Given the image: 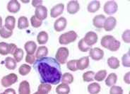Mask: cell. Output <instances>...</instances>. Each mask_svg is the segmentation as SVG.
<instances>
[{
	"label": "cell",
	"instance_id": "f546056e",
	"mask_svg": "<svg viewBox=\"0 0 130 94\" xmlns=\"http://www.w3.org/2000/svg\"><path fill=\"white\" fill-rule=\"evenodd\" d=\"M101 87L99 84L98 83H92L88 85V91L91 94H98L101 91Z\"/></svg>",
	"mask_w": 130,
	"mask_h": 94
},
{
	"label": "cell",
	"instance_id": "cb8c5ba5",
	"mask_svg": "<svg viewBox=\"0 0 130 94\" xmlns=\"http://www.w3.org/2000/svg\"><path fill=\"white\" fill-rule=\"evenodd\" d=\"M117 81V76L115 73H111L107 76L105 79V84L107 86H115Z\"/></svg>",
	"mask_w": 130,
	"mask_h": 94
},
{
	"label": "cell",
	"instance_id": "7bdbcfd3",
	"mask_svg": "<svg viewBox=\"0 0 130 94\" xmlns=\"http://www.w3.org/2000/svg\"><path fill=\"white\" fill-rule=\"evenodd\" d=\"M26 62L29 65H33L36 62V56H34L33 55H27L26 57Z\"/></svg>",
	"mask_w": 130,
	"mask_h": 94
},
{
	"label": "cell",
	"instance_id": "ac0fdd59",
	"mask_svg": "<svg viewBox=\"0 0 130 94\" xmlns=\"http://www.w3.org/2000/svg\"><path fill=\"white\" fill-rule=\"evenodd\" d=\"M19 94H30L29 83L27 81L21 82L19 88Z\"/></svg>",
	"mask_w": 130,
	"mask_h": 94
},
{
	"label": "cell",
	"instance_id": "c3c4849f",
	"mask_svg": "<svg viewBox=\"0 0 130 94\" xmlns=\"http://www.w3.org/2000/svg\"><path fill=\"white\" fill-rule=\"evenodd\" d=\"M2 27V17L0 16V28Z\"/></svg>",
	"mask_w": 130,
	"mask_h": 94
},
{
	"label": "cell",
	"instance_id": "4dcf8cb0",
	"mask_svg": "<svg viewBox=\"0 0 130 94\" xmlns=\"http://www.w3.org/2000/svg\"><path fill=\"white\" fill-rule=\"evenodd\" d=\"M13 35V31H11L8 30L5 26H2L0 28V36L3 38H9L11 36Z\"/></svg>",
	"mask_w": 130,
	"mask_h": 94
},
{
	"label": "cell",
	"instance_id": "8d00e7d4",
	"mask_svg": "<svg viewBox=\"0 0 130 94\" xmlns=\"http://www.w3.org/2000/svg\"><path fill=\"white\" fill-rule=\"evenodd\" d=\"M95 73L92 71H88L83 74V79L85 82H91L94 80Z\"/></svg>",
	"mask_w": 130,
	"mask_h": 94
},
{
	"label": "cell",
	"instance_id": "d590c367",
	"mask_svg": "<svg viewBox=\"0 0 130 94\" xmlns=\"http://www.w3.org/2000/svg\"><path fill=\"white\" fill-rule=\"evenodd\" d=\"M78 49H79V50L83 52H87V51L90 50L91 49V47L88 46V45L85 42V41L84 40V38H82V39L80 40V41L78 42Z\"/></svg>",
	"mask_w": 130,
	"mask_h": 94
},
{
	"label": "cell",
	"instance_id": "484cf974",
	"mask_svg": "<svg viewBox=\"0 0 130 94\" xmlns=\"http://www.w3.org/2000/svg\"><path fill=\"white\" fill-rule=\"evenodd\" d=\"M28 26H29V23H28V19L24 16H20L18 20V28L19 29L22 30L28 28Z\"/></svg>",
	"mask_w": 130,
	"mask_h": 94
},
{
	"label": "cell",
	"instance_id": "b9f144b4",
	"mask_svg": "<svg viewBox=\"0 0 130 94\" xmlns=\"http://www.w3.org/2000/svg\"><path fill=\"white\" fill-rule=\"evenodd\" d=\"M130 30H126L124 32L122 33V40L124 42L126 43H129L130 42Z\"/></svg>",
	"mask_w": 130,
	"mask_h": 94
},
{
	"label": "cell",
	"instance_id": "4fadbf2b",
	"mask_svg": "<svg viewBox=\"0 0 130 94\" xmlns=\"http://www.w3.org/2000/svg\"><path fill=\"white\" fill-rule=\"evenodd\" d=\"M67 24V19L64 17H60L55 21L54 24V28L57 32H61L65 29Z\"/></svg>",
	"mask_w": 130,
	"mask_h": 94
},
{
	"label": "cell",
	"instance_id": "d4e9b609",
	"mask_svg": "<svg viewBox=\"0 0 130 94\" xmlns=\"http://www.w3.org/2000/svg\"><path fill=\"white\" fill-rule=\"evenodd\" d=\"M48 40V34L45 31H41L37 36V41L40 45H44Z\"/></svg>",
	"mask_w": 130,
	"mask_h": 94
},
{
	"label": "cell",
	"instance_id": "9c48e42d",
	"mask_svg": "<svg viewBox=\"0 0 130 94\" xmlns=\"http://www.w3.org/2000/svg\"><path fill=\"white\" fill-rule=\"evenodd\" d=\"M89 55L91 58L95 61H99L103 58L104 56V52L99 48H91L89 50Z\"/></svg>",
	"mask_w": 130,
	"mask_h": 94
},
{
	"label": "cell",
	"instance_id": "52a82bcc",
	"mask_svg": "<svg viewBox=\"0 0 130 94\" xmlns=\"http://www.w3.org/2000/svg\"><path fill=\"white\" fill-rule=\"evenodd\" d=\"M118 6L116 2L115 1H108L105 2L104 5V12L107 15H112L117 12Z\"/></svg>",
	"mask_w": 130,
	"mask_h": 94
},
{
	"label": "cell",
	"instance_id": "681fc988",
	"mask_svg": "<svg viewBox=\"0 0 130 94\" xmlns=\"http://www.w3.org/2000/svg\"><path fill=\"white\" fill-rule=\"evenodd\" d=\"M1 94H7V93H5V92H4V93H1Z\"/></svg>",
	"mask_w": 130,
	"mask_h": 94
},
{
	"label": "cell",
	"instance_id": "e575fe53",
	"mask_svg": "<svg viewBox=\"0 0 130 94\" xmlns=\"http://www.w3.org/2000/svg\"><path fill=\"white\" fill-rule=\"evenodd\" d=\"M23 51L22 49L21 48H17L16 50V51L13 53V59L16 60V63L17 62H20L23 57Z\"/></svg>",
	"mask_w": 130,
	"mask_h": 94
},
{
	"label": "cell",
	"instance_id": "74e56055",
	"mask_svg": "<svg viewBox=\"0 0 130 94\" xmlns=\"http://www.w3.org/2000/svg\"><path fill=\"white\" fill-rule=\"evenodd\" d=\"M30 23L33 28H39L42 25V21L38 19H37L36 16L33 15L30 18Z\"/></svg>",
	"mask_w": 130,
	"mask_h": 94
},
{
	"label": "cell",
	"instance_id": "44dd1931",
	"mask_svg": "<svg viewBox=\"0 0 130 94\" xmlns=\"http://www.w3.org/2000/svg\"><path fill=\"white\" fill-rule=\"evenodd\" d=\"M107 65L109 67L112 69H117L120 66V62L119 59L115 57H110L107 59Z\"/></svg>",
	"mask_w": 130,
	"mask_h": 94
},
{
	"label": "cell",
	"instance_id": "ee69618b",
	"mask_svg": "<svg viewBox=\"0 0 130 94\" xmlns=\"http://www.w3.org/2000/svg\"><path fill=\"white\" fill-rule=\"evenodd\" d=\"M130 72L129 71V72H127L126 74L124 75V81L126 83V84H130Z\"/></svg>",
	"mask_w": 130,
	"mask_h": 94
},
{
	"label": "cell",
	"instance_id": "277c9868",
	"mask_svg": "<svg viewBox=\"0 0 130 94\" xmlns=\"http://www.w3.org/2000/svg\"><path fill=\"white\" fill-rule=\"evenodd\" d=\"M69 52L68 48H65V47H61L57 50V51L56 52V60L59 62V64L60 65H64L67 61Z\"/></svg>",
	"mask_w": 130,
	"mask_h": 94
},
{
	"label": "cell",
	"instance_id": "83f0119b",
	"mask_svg": "<svg viewBox=\"0 0 130 94\" xmlns=\"http://www.w3.org/2000/svg\"><path fill=\"white\" fill-rule=\"evenodd\" d=\"M61 81H62V83L63 84H70L74 81V76L72 74L66 72L64 74H63V75L62 76Z\"/></svg>",
	"mask_w": 130,
	"mask_h": 94
},
{
	"label": "cell",
	"instance_id": "ffe728a7",
	"mask_svg": "<svg viewBox=\"0 0 130 94\" xmlns=\"http://www.w3.org/2000/svg\"><path fill=\"white\" fill-rule=\"evenodd\" d=\"M89 66V57L86 56L78 59V69L79 70H84Z\"/></svg>",
	"mask_w": 130,
	"mask_h": 94
},
{
	"label": "cell",
	"instance_id": "30bf717a",
	"mask_svg": "<svg viewBox=\"0 0 130 94\" xmlns=\"http://www.w3.org/2000/svg\"><path fill=\"white\" fill-rule=\"evenodd\" d=\"M35 16L37 19L42 21L43 20L45 19L47 16V9L42 5L36 7V11H35Z\"/></svg>",
	"mask_w": 130,
	"mask_h": 94
},
{
	"label": "cell",
	"instance_id": "7402d4cb",
	"mask_svg": "<svg viewBox=\"0 0 130 94\" xmlns=\"http://www.w3.org/2000/svg\"><path fill=\"white\" fill-rule=\"evenodd\" d=\"M48 54V49L45 46H40L36 50V57L37 59H41L46 57Z\"/></svg>",
	"mask_w": 130,
	"mask_h": 94
},
{
	"label": "cell",
	"instance_id": "7a4b0ae2",
	"mask_svg": "<svg viewBox=\"0 0 130 94\" xmlns=\"http://www.w3.org/2000/svg\"><path fill=\"white\" fill-rule=\"evenodd\" d=\"M101 45L105 48L110 50L111 52H116L120 48L121 43L119 40L112 36H105L101 40Z\"/></svg>",
	"mask_w": 130,
	"mask_h": 94
},
{
	"label": "cell",
	"instance_id": "5b68a950",
	"mask_svg": "<svg viewBox=\"0 0 130 94\" xmlns=\"http://www.w3.org/2000/svg\"><path fill=\"white\" fill-rule=\"evenodd\" d=\"M17 47L14 43L8 44L5 42H0V55H4V56L9 54L13 55Z\"/></svg>",
	"mask_w": 130,
	"mask_h": 94
},
{
	"label": "cell",
	"instance_id": "7dc6e473",
	"mask_svg": "<svg viewBox=\"0 0 130 94\" xmlns=\"http://www.w3.org/2000/svg\"><path fill=\"white\" fill-rule=\"evenodd\" d=\"M33 94H48L47 93H46V92H44V91H38L37 92H36L35 93Z\"/></svg>",
	"mask_w": 130,
	"mask_h": 94
},
{
	"label": "cell",
	"instance_id": "836d02e7",
	"mask_svg": "<svg viewBox=\"0 0 130 94\" xmlns=\"http://www.w3.org/2000/svg\"><path fill=\"white\" fill-rule=\"evenodd\" d=\"M67 68L72 71H76L78 70V59H72L67 62Z\"/></svg>",
	"mask_w": 130,
	"mask_h": 94
},
{
	"label": "cell",
	"instance_id": "4316f807",
	"mask_svg": "<svg viewBox=\"0 0 130 94\" xmlns=\"http://www.w3.org/2000/svg\"><path fill=\"white\" fill-rule=\"evenodd\" d=\"M56 93L57 94H69L70 93V87L69 85L63 84L58 85L56 88Z\"/></svg>",
	"mask_w": 130,
	"mask_h": 94
},
{
	"label": "cell",
	"instance_id": "f35d334b",
	"mask_svg": "<svg viewBox=\"0 0 130 94\" xmlns=\"http://www.w3.org/2000/svg\"><path fill=\"white\" fill-rule=\"evenodd\" d=\"M51 90H52V86L48 84H41L40 85H39L38 88V91H44L47 93L49 92H50Z\"/></svg>",
	"mask_w": 130,
	"mask_h": 94
},
{
	"label": "cell",
	"instance_id": "7c38bea8",
	"mask_svg": "<svg viewBox=\"0 0 130 94\" xmlns=\"http://www.w3.org/2000/svg\"><path fill=\"white\" fill-rule=\"evenodd\" d=\"M64 9V5L63 4H58L52 7L50 11V16L55 19L62 14Z\"/></svg>",
	"mask_w": 130,
	"mask_h": 94
},
{
	"label": "cell",
	"instance_id": "f6af8a7d",
	"mask_svg": "<svg viewBox=\"0 0 130 94\" xmlns=\"http://www.w3.org/2000/svg\"><path fill=\"white\" fill-rule=\"evenodd\" d=\"M42 1H36V0H33L32 2V7H38L40 6V5H42Z\"/></svg>",
	"mask_w": 130,
	"mask_h": 94
},
{
	"label": "cell",
	"instance_id": "f1b7e54d",
	"mask_svg": "<svg viewBox=\"0 0 130 94\" xmlns=\"http://www.w3.org/2000/svg\"><path fill=\"white\" fill-rule=\"evenodd\" d=\"M5 67L9 70H13L16 67V60L12 57H7L5 59Z\"/></svg>",
	"mask_w": 130,
	"mask_h": 94
},
{
	"label": "cell",
	"instance_id": "60d3db41",
	"mask_svg": "<svg viewBox=\"0 0 130 94\" xmlns=\"http://www.w3.org/2000/svg\"><path fill=\"white\" fill-rule=\"evenodd\" d=\"M110 94H123V89L120 86H112L110 90Z\"/></svg>",
	"mask_w": 130,
	"mask_h": 94
},
{
	"label": "cell",
	"instance_id": "8fae6325",
	"mask_svg": "<svg viewBox=\"0 0 130 94\" xmlns=\"http://www.w3.org/2000/svg\"><path fill=\"white\" fill-rule=\"evenodd\" d=\"M117 24V20L115 17L110 16L105 19L103 28L105 31H111L115 28Z\"/></svg>",
	"mask_w": 130,
	"mask_h": 94
},
{
	"label": "cell",
	"instance_id": "e0dca14e",
	"mask_svg": "<svg viewBox=\"0 0 130 94\" xmlns=\"http://www.w3.org/2000/svg\"><path fill=\"white\" fill-rule=\"evenodd\" d=\"M24 48L26 51L27 55H32L36 52L37 45L34 41H28L26 42L24 45Z\"/></svg>",
	"mask_w": 130,
	"mask_h": 94
},
{
	"label": "cell",
	"instance_id": "1f68e13d",
	"mask_svg": "<svg viewBox=\"0 0 130 94\" xmlns=\"http://www.w3.org/2000/svg\"><path fill=\"white\" fill-rule=\"evenodd\" d=\"M30 71H31L30 66H29L28 65H26V64L21 65L19 69V72L21 76H26L28 74H29Z\"/></svg>",
	"mask_w": 130,
	"mask_h": 94
},
{
	"label": "cell",
	"instance_id": "d6a6232c",
	"mask_svg": "<svg viewBox=\"0 0 130 94\" xmlns=\"http://www.w3.org/2000/svg\"><path fill=\"white\" fill-rule=\"evenodd\" d=\"M107 76V71L106 70H100L95 74L94 80H96L97 81H102L104 80Z\"/></svg>",
	"mask_w": 130,
	"mask_h": 94
},
{
	"label": "cell",
	"instance_id": "8992f818",
	"mask_svg": "<svg viewBox=\"0 0 130 94\" xmlns=\"http://www.w3.org/2000/svg\"><path fill=\"white\" fill-rule=\"evenodd\" d=\"M17 81H18V76L14 73H11L7 76H4L3 78L2 79L1 83L3 87L7 88L9 87L10 86L13 85Z\"/></svg>",
	"mask_w": 130,
	"mask_h": 94
},
{
	"label": "cell",
	"instance_id": "5bb4252c",
	"mask_svg": "<svg viewBox=\"0 0 130 94\" xmlns=\"http://www.w3.org/2000/svg\"><path fill=\"white\" fill-rule=\"evenodd\" d=\"M21 4L17 0H11L7 4V10L10 13H16L19 11Z\"/></svg>",
	"mask_w": 130,
	"mask_h": 94
},
{
	"label": "cell",
	"instance_id": "ba28073f",
	"mask_svg": "<svg viewBox=\"0 0 130 94\" xmlns=\"http://www.w3.org/2000/svg\"><path fill=\"white\" fill-rule=\"evenodd\" d=\"M98 37L97 33H95L93 31L88 32L84 38V40L85 42L90 47H92L94 44H95L98 42Z\"/></svg>",
	"mask_w": 130,
	"mask_h": 94
},
{
	"label": "cell",
	"instance_id": "603a6c76",
	"mask_svg": "<svg viewBox=\"0 0 130 94\" xmlns=\"http://www.w3.org/2000/svg\"><path fill=\"white\" fill-rule=\"evenodd\" d=\"M101 7V3L98 1H92L88 4L87 9L90 13H95L99 10Z\"/></svg>",
	"mask_w": 130,
	"mask_h": 94
},
{
	"label": "cell",
	"instance_id": "3957f363",
	"mask_svg": "<svg viewBox=\"0 0 130 94\" xmlns=\"http://www.w3.org/2000/svg\"><path fill=\"white\" fill-rule=\"evenodd\" d=\"M77 38V34L74 30H70L68 32L62 34L59 38V42L61 45H67L71 42H74Z\"/></svg>",
	"mask_w": 130,
	"mask_h": 94
},
{
	"label": "cell",
	"instance_id": "6da1fadb",
	"mask_svg": "<svg viewBox=\"0 0 130 94\" xmlns=\"http://www.w3.org/2000/svg\"><path fill=\"white\" fill-rule=\"evenodd\" d=\"M34 68L39 73L42 84H58L61 81V67L55 59L43 57L38 59L33 64Z\"/></svg>",
	"mask_w": 130,
	"mask_h": 94
},
{
	"label": "cell",
	"instance_id": "d6986e66",
	"mask_svg": "<svg viewBox=\"0 0 130 94\" xmlns=\"http://www.w3.org/2000/svg\"><path fill=\"white\" fill-rule=\"evenodd\" d=\"M15 24H16V19L14 16H8L5 19V26H4L8 30L13 31V30L15 28Z\"/></svg>",
	"mask_w": 130,
	"mask_h": 94
},
{
	"label": "cell",
	"instance_id": "bcb514c9",
	"mask_svg": "<svg viewBox=\"0 0 130 94\" xmlns=\"http://www.w3.org/2000/svg\"><path fill=\"white\" fill-rule=\"evenodd\" d=\"M4 92L7 93V94H16V91H15V90L13 88H8Z\"/></svg>",
	"mask_w": 130,
	"mask_h": 94
},
{
	"label": "cell",
	"instance_id": "ab89813d",
	"mask_svg": "<svg viewBox=\"0 0 130 94\" xmlns=\"http://www.w3.org/2000/svg\"><path fill=\"white\" fill-rule=\"evenodd\" d=\"M122 65H123L124 67H129L130 59H129V52H127V54H124V55L122 56Z\"/></svg>",
	"mask_w": 130,
	"mask_h": 94
},
{
	"label": "cell",
	"instance_id": "2e32d148",
	"mask_svg": "<svg viewBox=\"0 0 130 94\" xmlns=\"http://www.w3.org/2000/svg\"><path fill=\"white\" fill-rule=\"evenodd\" d=\"M105 19H106L105 16L104 15H102V14H99V15L95 16L93 19V26L95 28H103V25H104Z\"/></svg>",
	"mask_w": 130,
	"mask_h": 94
},
{
	"label": "cell",
	"instance_id": "9a60e30c",
	"mask_svg": "<svg viewBox=\"0 0 130 94\" xmlns=\"http://www.w3.org/2000/svg\"><path fill=\"white\" fill-rule=\"evenodd\" d=\"M80 9V5L77 1H70L67 4V11L70 14H75Z\"/></svg>",
	"mask_w": 130,
	"mask_h": 94
}]
</instances>
